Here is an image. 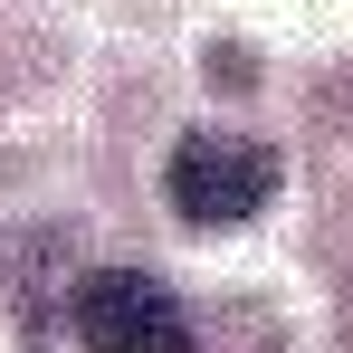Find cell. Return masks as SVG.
Wrapping results in <instances>:
<instances>
[{
    "label": "cell",
    "instance_id": "cell-1",
    "mask_svg": "<svg viewBox=\"0 0 353 353\" xmlns=\"http://www.w3.org/2000/svg\"><path fill=\"white\" fill-rule=\"evenodd\" d=\"M67 325L86 334V353H201L181 296L163 287V277H143V268H96V277H77Z\"/></svg>",
    "mask_w": 353,
    "mask_h": 353
},
{
    "label": "cell",
    "instance_id": "cell-2",
    "mask_svg": "<svg viewBox=\"0 0 353 353\" xmlns=\"http://www.w3.org/2000/svg\"><path fill=\"white\" fill-rule=\"evenodd\" d=\"M277 153L248 134H181L172 143V210L191 230H239L248 210H268Z\"/></svg>",
    "mask_w": 353,
    "mask_h": 353
}]
</instances>
